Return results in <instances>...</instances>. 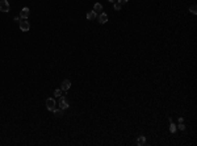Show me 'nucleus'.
<instances>
[{"mask_svg":"<svg viewBox=\"0 0 197 146\" xmlns=\"http://www.w3.org/2000/svg\"><path fill=\"white\" fill-rule=\"evenodd\" d=\"M0 12H9V3L8 0H0Z\"/></svg>","mask_w":197,"mask_h":146,"instance_id":"obj_1","label":"nucleus"},{"mask_svg":"<svg viewBox=\"0 0 197 146\" xmlns=\"http://www.w3.org/2000/svg\"><path fill=\"white\" fill-rule=\"evenodd\" d=\"M46 108L49 109V111H54L55 108H56V103H55V100L53 97H49L47 100H46Z\"/></svg>","mask_w":197,"mask_h":146,"instance_id":"obj_2","label":"nucleus"},{"mask_svg":"<svg viewBox=\"0 0 197 146\" xmlns=\"http://www.w3.org/2000/svg\"><path fill=\"white\" fill-rule=\"evenodd\" d=\"M70 107V104H69V101L66 100V97L64 96H59V108L60 109H67Z\"/></svg>","mask_w":197,"mask_h":146,"instance_id":"obj_3","label":"nucleus"},{"mask_svg":"<svg viewBox=\"0 0 197 146\" xmlns=\"http://www.w3.org/2000/svg\"><path fill=\"white\" fill-rule=\"evenodd\" d=\"M20 29H21V32H28V30L30 29V24H29V21H20Z\"/></svg>","mask_w":197,"mask_h":146,"instance_id":"obj_4","label":"nucleus"},{"mask_svg":"<svg viewBox=\"0 0 197 146\" xmlns=\"http://www.w3.org/2000/svg\"><path fill=\"white\" fill-rule=\"evenodd\" d=\"M29 15H30V11L28 7H25V8H22L21 9V12H20V17L22 18V20H26V18L29 17Z\"/></svg>","mask_w":197,"mask_h":146,"instance_id":"obj_5","label":"nucleus"},{"mask_svg":"<svg viewBox=\"0 0 197 146\" xmlns=\"http://www.w3.org/2000/svg\"><path fill=\"white\" fill-rule=\"evenodd\" d=\"M70 87H71V82L69 79H64L62 82V86H60V90H62V91H69Z\"/></svg>","mask_w":197,"mask_h":146,"instance_id":"obj_6","label":"nucleus"},{"mask_svg":"<svg viewBox=\"0 0 197 146\" xmlns=\"http://www.w3.org/2000/svg\"><path fill=\"white\" fill-rule=\"evenodd\" d=\"M97 20H98L100 24H105V22L108 21V15H107V13H100V15L97 16Z\"/></svg>","mask_w":197,"mask_h":146,"instance_id":"obj_7","label":"nucleus"},{"mask_svg":"<svg viewBox=\"0 0 197 146\" xmlns=\"http://www.w3.org/2000/svg\"><path fill=\"white\" fill-rule=\"evenodd\" d=\"M97 16H98V15L95 12V11H89V12L87 13V18H88V20H96Z\"/></svg>","mask_w":197,"mask_h":146,"instance_id":"obj_8","label":"nucleus"},{"mask_svg":"<svg viewBox=\"0 0 197 146\" xmlns=\"http://www.w3.org/2000/svg\"><path fill=\"white\" fill-rule=\"evenodd\" d=\"M137 145H138V146H145V145H146V138L143 137V136L137 137Z\"/></svg>","mask_w":197,"mask_h":146,"instance_id":"obj_9","label":"nucleus"},{"mask_svg":"<svg viewBox=\"0 0 197 146\" xmlns=\"http://www.w3.org/2000/svg\"><path fill=\"white\" fill-rule=\"evenodd\" d=\"M93 11L95 12H100V11H103V5L100 4V3H95V5H93Z\"/></svg>","mask_w":197,"mask_h":146,"instance_id":"obj_10","label":"nucleus"},{"mask_svg":"<svg viewBox=\"0 0 197 146\" xmlns=\"http://www.w3.org/2000/svg\"><path fill=\"white\" fill-rule=\"evenodd\" d=\"M53 113H54V116H56V117H60V116H63V109H54V111H53Z\"/></svg>","mask_w":197,"mask_h":146,"instance_id":"obj_11","label":"nucleus"},{"mask_svg":"<svg viewBox=\"0 0 197 146\" xmlns=\"http://www.w3.org/2000/svg\"><path fill=\"white\" fill-rule=\"evenodd\" d=\"M189 11H191V13H193V15H196L197 13V7L193 4V5H191L189 7Z\"/></svg>","mask_w":197,"mask_h":146,"instance_id":"obj_12","label":"nucleus"},{"mask_svg":"<svg viewBox=\"0 0 197 146\" xmlns=\"http://www.w3.org/2000/svg\"><path fill=\"white\" fill-rule=\"evenodd\" d=\"M62 94H63V91L60 90V88H59V90H55V91H54V96H56V97L62 96Z\"/></svg>","mask_w":197,"mask_h":146,"instance_id":"obj_13","label":"nucleus"},{"mask_svg":"<svg viewBox=\"0 0 197 146\" xmlns=\"http://www.w3.org/2000/svg\"><path fill=\"white\" fill-rule=\"evenodd\" d=\"M169 121H171V120H169ZM169 130H171V133H175V132H176V126L172 124V121H171V125H169Z\"/></svg>","mask_w":197,"mask_h":146,"instance_id":"obj_14","label":"nucleus"},{"mask_svg":"<svg viewBox=\"0 0 197 146\" xmlns=\"http://www.w3.org/2000/svg\"><path fill=\"white\" fill-rule=\"evenodd\" d=\"M113 4H114V9H116V11H121V4H120L118 1L113 3Z\"/></svg>","mask_w":197,"mask_h":146,"instance_id":"obj_15","label":"nucleus"},{"mask_svg":"<svg viewBox=\"0 0 197 146\" xmlns=\"http://www.w3.org/2000/svg\"><path fill=\"white\" fill-rule=\"evenodd\" d=\"M177 128H179L180 130H184V129H185V125L183 124V122H180V124H179V126H177Z\"/></svg>","mask_w":197,"mask_h":146,"instance_id":"obj_16","label":"nucleus"},{"mask_svg":"<svg viewBox=\"0 0 197 146\" xmlns=\"http://www.w3.org/2000/svg\"><path fill=\"white\" fill-rule=\"evenodd\" d=\"M118 3L122 5V4H125V3H127V0H118Z\"/></svg>","mask_w":197,"mask_h":146,"instance_id":"obj_17","label":"nucleus"},{"mask_svg":"<svg viewBox=\"0 0 197 146\" xmlns=\"http://www.w3.org/2000/svg\"><path fill=\"white\" fill-rule=\"evenodd\" d=\"M20 20H21V17H14V21H17V22H20Z\"/></svg>","mask_w":197,"mask_h":146,"instance_id":"obj_18","label":"nucleus"},{"mask_svg":"<svg viewBox=\"0 0 197 146\" xmlns=\"http://www.w3.org/2000/svg\"><path fill=\"white\" fill-rule=\"evenodd\" d=\"M109 1H111V3H116L117 0H109Z\"/></svg>","mask_w":197,"mask_h":146,"instance_id":"obj_19","label":"nucleus"}]
</instances>
